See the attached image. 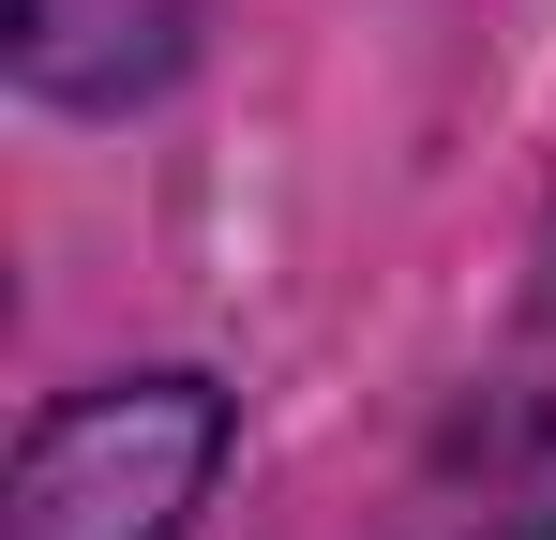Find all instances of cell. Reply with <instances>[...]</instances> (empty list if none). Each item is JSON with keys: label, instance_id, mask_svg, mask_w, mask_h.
I'll list each match as a JSON object with an SVG mask.
<instances>
[{"label": "cell", "instance_id": "6da1fadb", "mask_svg": "<svg viewBox=\"0 0 556 540\" xmlns=\"http://www.w3.org/2000/svg\"><path fill=\"white\" fill-rule=\"evenodd\" d=\"M226 465V390L211 375H121L46 406L15 450L0 540H181V511Z\"/></svg>", "mask_w": 556, "mask_h": 540}, {"label": "cell", "instance_id": "7a4b0ae2", "mask_svg": "<svg viewBox=\"0 0 556 540\" xmlns=\"http://www.w3.org/2000/svg\"><path fill=\"white\" fill-rule=\"evenodd\" d=\"M181 61V0H15V76L105 105V90H151Z\"/></svg>", "mask_w": 556, "mask_h": 540}, {"label": "cell", "instance_id": "3957f363", "mask_svg": "<svg viewBox=\"0 0 556 540\" xmlns=\"http://www.w3.org/2000/svg\"><path fill=\"white\" fill-rule=\"evenodd\" d=\"M527 540H556V526H527Z\"/></svg>", "mask_w": 556, "mask_h": 540}]
</instances>
